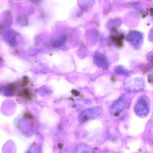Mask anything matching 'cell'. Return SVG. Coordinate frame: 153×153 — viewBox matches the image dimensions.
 Returning <instances> with one entry per match:
<instances>
[{"mask_svg": "<svg viewBox=\"0 0 153 153\" xmlns=\"http://www.w3.org/2000/svg\"><path fill=\"white\" fill-rule=\"evenodd\" d=\"M103 112L102 108L100 106H95L85 109L78 115V120L81 123L94 120L99 117Z\"/></svg>", "mask_w": 153, "mask_h": 153, "instance_id": "6da1fadb", "label": "cell"}, {"mask_svg": "<svg viewBox=\"0 0 153 153\" xmlns=\"http://www.w3.org/2000/svg\"><path fill=\"white\" fill-rule=\"evenodd\" d=\"M134 112L140 118L147 117L150 112V104L148 99L145 97L140 98L135 105Z\"/></svg>", "mask_w": 153, "mask_h": 153, "instance_id": "7a4b0ae2", "label": "cell"}, {"mask_svg": "<svg viewBox=\"0 0 153 153\" xmlns=\"http://www.w3.org/2000/svg\"><path fill=\"white\" fill-rule=\"evenodd\" d=\"M130 102L125 97H122L113 103L111 108V114L114 117H118L128 108Z\"/></svg>", "mask_w": 153, "mask_h": 153, "instance_id": "3957f363", "label": "cell"}, {"mask_svg": "<svg viewBox=\"0 0 153 153\" xmlns=\"http://www.w3.org/2000/svg\"><path fill=\"white\" fill-rule=\"evenodd\" d=\"M75 153H94L93 148L86 144L78 145L75 149Z\"/></svg>", "mask_w": 153, "mask_h": 153, "instance_id": "277c9868", "label": "cell"}]
</instances>
